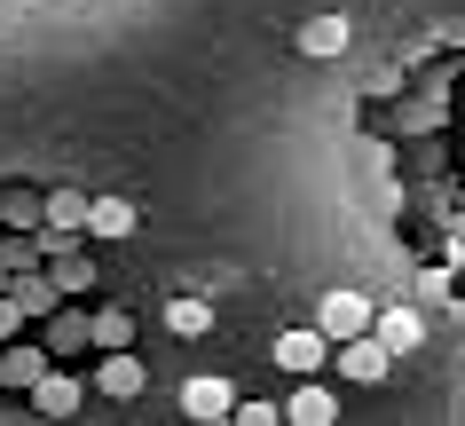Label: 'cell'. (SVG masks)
<instances>
[{
  "label": "cell",
  "mask_w": 465,
  "mask_h": 426,
  "mask_svg": "<svg viewBox=\"0 0 465 426\" xmlns=\"http://www.w3.org/2000/svg\"><path fill=\"white\" fill-rule=\"evenodd\" d=\"M316 332L323 340H355V332H371V292H355V284H331L316 308Z\"/></svg>",
  "instance_id": "6da1fadb"
},
{
  "label": "cell",
  "mask_w": 465,
  "mask_h": 426,
  "mask_svg": "<svg viewBox=\"0 0 465 426\" xmlns=\"http://www.w3.org/2000/svg\"><path fill=\"white\" fill-rule=\"evenodd\" d=\"M269 355H276L292 379H316L323 363H331V340H323L316 324H292V332H276V348H269Z\"/></svg>",
  "instance_id": "7a4b0ae2"
},
{
  "label": "cell",
  "mask_w": 465,
  "mask_h": 426,
  "mask_svg": "<svg viewBox=\"0 0 465 426\" xmlns=\"http://www.w3.org/2000/svg\"><path fill=\"white\" fill-rule=\"evenodd\" d=\"M331 363H340V372L355 379V387H379V379H387V363H394V355L379 348L371 332H355V340H331Z\"/></svg>",
  "instance_id": "3957f363"
},
{
  "label": "cell",
  "mask_w": 465,
  "mask_h": 426,
  "mask_svg": "<svg viewBox=\"0 0 465 426\" xmlns=\"http://www.w3.org/2000/svg\"><path fill=\"white\" fill-rule=\"evenodd\" d=\"M25 395H32V411H40V419H72L79 402H87V387H79V379H72V372H55V355H48V372L32 379Z\"/></svg>",
  "instance_id": "277c9868"
},
{
  "label": "cell",
  "mask_w": 465,
  "mask_h": 426,
  "mask_svg": "<svg viewBox=\"0 0 465 426\" xmlns=\"http://www.w3.org/2000/svg\"><path fill=\"white\" fill-rule=\"evenodd\" d=\"M371 340L387 355H411V348H426V316L418 308H371Z\"/></svg>",
  "instance_id": "5b68a950"
},
{
  "label": "cell",
  "mask_w": 465,
  "mask_h": 426,
  "mask_svg": "<svg viewBox=\"0 0 465 426\" xmlns=\"http://www.w3.org/2000/svg\"><path fill=\"white\" fill-rule=\"evenodd\" d=\"M143 363H134V355H126V348H103V372H95V395H111V402H134V395H143Z\"/></svg>",
  "instance_id": "8992f818"
},
{
  "label": "cell",
  "mask_w": 465,
  "mask_h": 426,
  "mask_svg": "<svg viewBox=\"0 0 465 426\" xmlns=\"http://www.w3.org/2000/svg\"><path fill=\"white\" fill-rule=\"evenodd\" d=\"M229 402H237V387H229V379L221 372H205V379H190V387H182V411H190V419H229Z\"/></svg>",
  "instance_id": "52a82bcc"
},
{
  "label": "cell",
  "mask_w": 465,
  "mask_h": 426,
  "mask_svg": "<svg viewBox=\"0 0 465 426\" xmlns=\"http://www.w3.org/2000/svg\"><path fill=\"white\" fill-rule=\"evenodd\" d=\"M292 40H300V55L331 64V55H347V40H355V32H347V16H308V25L292 32Z\"/></svg>",
  "instance_id": "ba28073f"
},
{
  "label": "cell",
  "mask_w": 465,
  "mask_h": 426,
  "mask_svg": "<svg viewBox=\"0 0 465 426\" xmlns=\"http://www.w3.org/2000/svg\"><path fill=\"white\" fill-rule=\"evenodd\" d=\"M276 411H284L292 426H331V419H340L331 387H316V379H300V387H292V402H276Z\"/></svg>",
  "instance_id": "9c48e42d"
},
{
  "label": "cell",
  "mask_w": 465,
  "mask_h": 426,
  "mask_svg": "<svg viewBox=\"0 0 465 426\" xmlns=\"http://www.w3.org/2000/svg\"><path fill=\"white\" fill-rule=\"evenodd\" d=\"M79 229H87V237H103V245H111V237H134V205H126V198H87Z\"/></svg>",
  "instance_id": "30bf717a"
},
{
  "label": "cell",
  "mask_w": 465,
  "mask_h": 426,
  "mask_svg": "<svg viewBox=\"0 0 465 426\" xmlns=\"http://www.w3.org/2000/svg\"><path fill=\"white\" fill-rule=\"evenodd\" d=\"M166 332H173V340H205V332H213V301L173 292V301H166Z\"/></svg>",
  "instance_id": "8fae6325"
},
{
  "label": "cell",
  "mask_w": 465,
  "mask_h": 426,
  "mask_svg": "<svg viewBox=\"0 0 465 426\" xmlns=\"http://www.w3.org/2000/svg\"><path fill=\"white\" fill-rule=\"evenodd\" d=\"M87 348V308H48V355H79Z\"/></svg>",
  "instance_id": "7c38bea8"
},
{
  "label": "cell",
  "mask_w": 465,
  "mask_h": 426,
  "mask_svg": "<svg viewBox=\"0 0 465 426\" xmlns=\"http://www.w3.org/2000/svg\"><path fill=\"white\" fill-rule=\"evenodd\" d=\"M87 348H134V316L126 308H95L87 316Z\"/></svg>",
  "instance_id": "4fadbf2b"
},
{
  "label": "cell",
  "mask_w": 465,
  "mask_h": 426,
  "mask_svg": "<svg viewBox=\"0 0 465 426\" xmlns=\"http://www.w3.org/2000/svg\"><path fill=\"white\" fill-rule=\"evenodd\" d=\"M40 372H48V348H8L0 340V387H32Z\"/></svg>",
  "instance_id": "5bb4252c"
},
{
  "label": "cell",
  "mask_w": 465,
  "mask_h": 426,
  "mask_svg": "<svg viewBox=\"0 0 465 426\" xmlns=\"http://www.w3.org/2000/svg\"><path fill=\"white\" fill-rule=\"evenodd\" d=\"M79 213H87V198H79V190H55V198H48V245L79 237Z\"/></svg>",
  "instance_id": "9a60e30c"
},
{
  "label": "cell",
  "mask_w": 465,
  "mask_h": 426,
  "mask_svg": "<svg viewBox=\"0 0 465 426\" xmlns=\"http://www.w3.org/2000/svg\"><path fill=\"white\" fill-rule=\"evenodd\" d=\"M55 292H64V284H48V276H25V284H16L8 301L25 308V324H32V316H48V308H55Z\"/></svg>",
  "instance_id": "2e32d148"
},
{
  "label": "cell",
  "mask_w": 465,
  "mask_h": 426,
  "mask_svg": "<svg viewBox=\"0 0 465 426\" xmlns=\"http://www.w3.org/2000/svg\"><path fill=\"white\" fill-rule=\"evenodd\" d=\"M229 419H237V426H276V419H284V411H276V402H229Z\"/></svg>",
  "instance_id": "e0dca14e"
},
{
  "label": "cell",
  "mask_w": 465,
  "mask_h": 426,
  "mask_svg": "<svg viewBox=\"0 0 465 426\" xmlns=\"http://www.w3.org/2000/svg\"><path fill=\"white\" fill-rule=\"evenodd\" d=\"M16 332H25V308H16L8 292H0V340H16Z\"/></svg>",
  "instance_id": "ac0fdd59"
}]
</instances>
